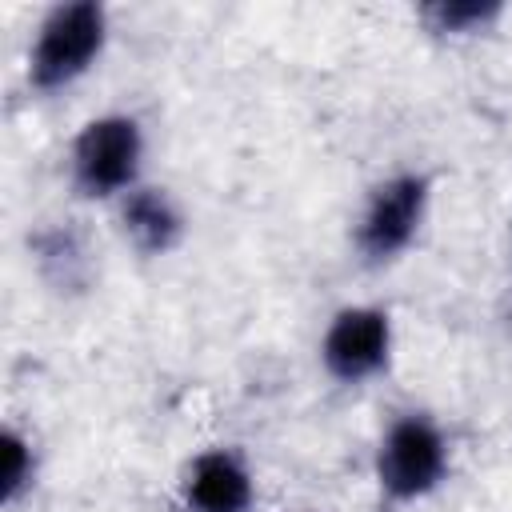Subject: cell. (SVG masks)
Instances as JSON below:
<instances>
[{
  "label": "cell",
  "instance_id": "4",
  "mask_svg": "<svg viewBox=\"0 0 512 512\" xmlns=\"http://www.w3.org/2000/svg\"><path fill=\"white\" fill-rule=\"evenodd\" d=\"M428 212V176L420 172H396L380 180L356 220V252L368 264L396 260L420 232Z\"/></svg>",
  "mask_w": 512,
  "mask_h": 512
},
{
  "label": "cell",
  "instance_id": "6",
  "mask_svg": "<svg viewBox=\"0 0 512 512\" xmlns=\"http://www.w3.org/2000/svg\"><path fill=\"white\" fill-rule=\"evenodd\" d=\"M256 496L252 472L240 452L208 448L192 456L180 480V500L188 512H248Z\"/></svg>",
  "mask_w": 512,
  "mask_h": 512
},
{
  "label": "cell",
  "instance_id": "8",
  "mask_svg": "<svg viewBox=\"0 0 512 512\" xmlns=\"http://www.w3.org/2000/svg\"><path fill=\"white\" fill-rule=\"evenodd\" d=\"M36 260H40V272L56 288H80L88 280V248H84L80 232H72V228L40 232L36 236Z\"/></svg>",
  "mask_w": 512,
  "mask_h": 512
},
{
  "label": "cell",
  "instance_id": "5",
  "mask_svg": "<svg viewBox=\"0 0 512 512\" xmlns=\"http://www.w3.org/2000/svg\"><path fill=\"white\" fill-rule=\"evenodd\" d=\"M392 356V320L376 304H352L332 316L320 340V360L332 380L360 384L372 380Z\"/></svg>",
  "mask_w": 512,
  "mask_h": 512
},
{
  "label": "cell",
  "instance_id": "7",
  "mask_svg": "<svg viewBox=\"0 0 512 512\" xmlns=\"http://www.w3.org/2000/svg\"><path fill=\"white\" fill-rule=\"evenodd\" d=\"M120 228L136 252L164 256L184 240V212L164 188L136 184L120 196Z\"/></svg>",
  "mask_w": 512,
  "mask_h": 512
},
{
  "label": "cell",
  "instance_id": "10",
  "mask_svg": "<svg viewBox=\"0 0 512 512\" xmlns=\"http://www.w3.org/2000/svg\"><path fill=\"white\" fill-rule=\"evenodd\" d=\"M496 16V4H432L424 8V20H432L436 32H480Z\"/></svg>",
  "mask_w": 512,
  "mask_h": 512
},
{
  "label": "cell",
  "instance_id": "9",
  "mask_svg": "<svg viewBox=\"0 0 512 512\" xmlns=\"http://www.w3.org/2000/svg\"><path fill=\"white\" fill-rule=\"evenodd\" d=\"M32 476H36V460H32V444L8 428L4 432V500H20L24 488H32Z\"/></svg>",
  "mask_w": 512,
  "mask_h": 512
},
{
  "label": "cell",
  "instance_id": "3",
  "mask_svg": "<svg viewBox=\"0 0 512 512\" xmlns=\"http://www.w3.org/2000/svg\"><path fill=\"white\" fill-rule=\"evenodd\" d=\"M448 472V440L424 412H400L376 448V484L392 504L428 496Z\"/></svg>",
  "mask_w": 512,
  "mask_h": 512
},
{
  "label": "cell",
  "instance_id": "2",
  "mask_svg": "<svg viewBox=\"0 0 512 512\" xmlns=\"http://www.w3.org/2000/svg\"><path fill=\"white\" fill-rule=\"evenodd\" d=\"M140 160H144V132L136 116L124 112L96 116L72 140V156H68L72 188L92 200L124 196L136 188Z\"/></svg>",
  "mask_w": 512,
  "mask_h": 512
},
{
  "label": "cell",
  "instance_id": "1",
  "mask_svg": "<svg viewBox=\"0 0 512 512\" xmlns=\"http://www.w3.org/2000/svg\"><path fill=\"white\" fill-rule=\"evenodd\" d=\"M108 40V16L100 4L92 0H76V4H56L28 52V80L40 92H56L68 88L76 76H84L96 56L104 52Z\"/></svg>",
  "mask_w": 512,
  "mask_h": 512
}]
</instances>
